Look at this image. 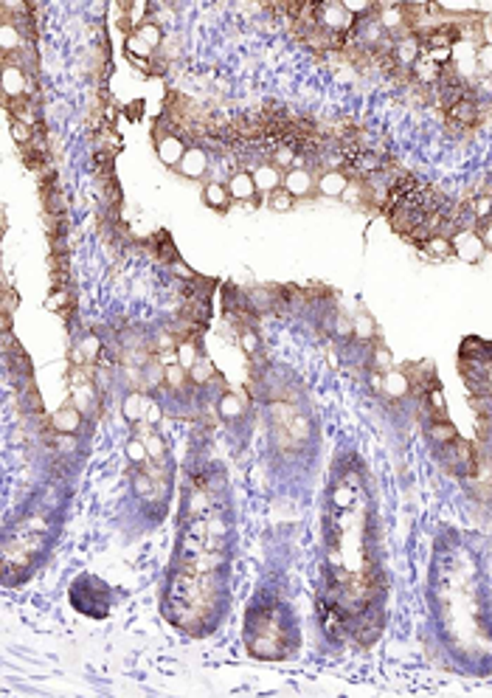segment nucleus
Wrapping results in <instances>:
<instances>
[{"mask_svg":"<svg viewBox=\"0 0 492 698\" xmlns=\"http://www.w3.org/2000/svg\"><path fill=\"white\" fill-rule=\"evenodd\" d=\"M439 451H442V462L450 473H456V476H476L479 473V454L467 440L456 437L453 442L442 445Z\"/></svg>","mask_w":492,"mask_h":698,"instance_id":"nucleus-1","label":"nucleus"},{"mask_svg":"<svg viewBox=\"0 0 492 698\" xmlns=\"http://www.w3.org/2000/svg\"><path fill=\"white\" fill-rule=\"evenodd\" d=\"M450 239H453V253H456L462 262L476 265V262H481L484 253H487V248H484V242H481V236H479V229H476V231H459V234H453Z\"/></svg>","mask_w":492,"mask_h":698,"instance_id":"nucleus-2","label":"nucleus"},{"mask_svg":"<svg viewBox=\"0 0 492 698\" xmlns=\"http://www.w3.org/2000/svg\"><path fill=\"white\" fill-rule=\"evenodd\" d=\"M315 183H318V172H313L310 166H293L290 172H284V189L298 200V197H307L315 192Z\"/></svg>","mask_w":492,"mask_h":698,"instance_id":"nucleus-3","label":"nucleus"},{"mask_svg":"<svg viewBox=\"0 0 492 698\" xmlns=\"http://www.w3.org/2000/svg\"><path fill=\"white\" fill-rule=\"evenodd\" d=\"M20 96H34V82L23 68L3 65V99H20Z\"/></svg>","mask_w":492,"mask_h":698,"instance_id":"nucleus-4","label":"nucleus"},{"mask_svg":"<svg viewBox=\"0 0 492 698\" xmlns=\"http://www.w3.org/2000/svg\"><path fill=\"white\" fill-rule=\"evenodd\" d=\"M208 166H211V158H208V150L206 147H189L186 150V156L183 160L177 163V172L183 175V178H191V180H200V178H206V172H208Z\"/></svg>","mask_w":492,"mask_h":698,"instance_id":"nucleus-5","label":"nucleus"},{"mask_svg":"<svg viewBox=\"0 0 492 698\" xmlns=\"http://www.w3.org/2000/svg\"><path fill=\"white\" fill-rule=\"evenodd\" d=\"M253 172V180H256V192H259V197L264 200L267 195H273L276 189H281V183H284V172L276 166V163H259L256 169H250Z\"/></svg>","mask_w":492,"mask_h":698,"instance_id":"nucleus-6","label":"nucleus"},{"mask_svg":"<svg viewBox=\"0 0 492 698\" xmlns=\"http://www.w3.org/2000/svg\"><path fill=\"white\" fill-rule=\"evenodd\" d=\"M228 183V192L234 200H240L242 206L250 200H259V192H256V180H253V172L250 169H234L231 178L225 180Z\"/></svg>","mask_w":492,"mask_h":698,"instance_id":"nucleus-7","label":"nucleus"},{"mask_svg":"<svg viewBox=\"0 0 492 698\" xmlns=\"http://www.w3.org/2000/svg\"><path fill=\"white\" fill-rule=\"evenodd\" d=\"M186 150H189V144L183 141L180 133H172V136H164V138L155 141V153L161 158V163H166L169 169H177V163L183 160Z\"/></svg>","mask_w":492,"mask_h":698,"instance_id":"nucleus-8","label":"nucleus"},{"mask_svg":"<svg viewBox=\"0 0 492 698\" xmlns=\"http://www.w3.org/2000/svg\"><path fill=\"white\" fill-rule=\"evenodd\" d=\"M479 113H481V104H479L473 96H464L462 102H456V104L447 110V121H450V127L464 130V127H470V124L479 121Z\"/></svg>","mask_w":492,"mask_h":698,"instance_id":"nucleus-9","label":"nucleus"},{"mask_svg":"<svg viewBox=\"0 0 492 698\" xmlns=\"http://www.w3.org/2000/svg\"><path fill=\"white\" fill-rule=\"evenodd\" d=\"M71 405H77L84 417H96L101 411V391L96 383H84V386L71 388Z\"/></svg>","mask_w":492,"mask_h":698,"instance_id":"nucleus-10","label":"nucleus"},{"mask_svg":"<svg viewBox=\"0 0 492 698\" xmlns=\"http://www.w3.org/2000/svg\"><path fill=\"white\" fill-rule=\"evenodd\" d=\"M150 400H152V394H147V391H127L124 400H121V414H124V420L133 422V425L144 422Z\"/></svg>","mask_w":492,"mask_h":698,"instance_id":"nucleus-11","label":"nucleus"},{"mask_svg":"<svg viewBox=\"0 0 492 698\" xmlns=\"http://www.w3.org/2000/svg\"><path fill=\"white\" fill-rule=\"evenodd\" d=\"M82 420L84 414L77 408V405H62L60 411H54L51 414V420H48V425L54 428V431H62V434H77L79 428H82Z\"/></svg>","mask_w":492,"mask_h":698,"instance_id":"nucleus-12","label":"nucleus"},{"mask_svg":"<svg viewBox=\"0 0 492 698\" xmlns=\"http://www.w3.org/2000/svg\"><path fill=\"white\" fill-rule=\"evenodd\" d=\"M346 189H349V175L343 169H327L318 175L315 192H321L324 197H343Z\"/></svg>","mask_w":492,"mask_h":698,"instance_id":"nucleus-13","label":"nucleus"},{"mask_svg":"<svg viewBox=\"0 0 492 698\" xmlns=\"http://www.w3.org/2000/svg\"><path fill=\"white\" fill-rule=\"evenodd\" d=\"M203 200H206L208 209L225 212V209L231 206L234 197H231V192H228V183H223V180H208L206 189H203Z\"/></svg>","mask_w":492,"mask_h":698,"instance_id":"nucleus-14","label":"nucleus"},{"mask_svg":"<svg viewBox=\"0 0 492 698\" xmlns=\"http://www.w3.org/2000/svg\"><path fill=\"white\" fill-rule=\"evenodd\" d=\"M439 77H442V68L439 65H433L425 54L413 62V68H410V79L416 82V84H422V87H433L436 82H439Z\"/></svg>","mask_w":492,"mask_h":698,"instance_id":"nucleus-15","label":"nucleus"},{"mask_svg":"<svg viewBox=\"0 0 492 698\" xmlns=\"http://www.w3.org/2000/svg\"><path fill=\"white\" fill-rule=\"evenodd\" d=\"M383 394L391 397V400H400V397L410 394V378L406 372H400V369L386 372L383 375Z\"/></svg>","mask_w":492,"mask_h":698,"instance_id":"nucleus-16","label":"nucleus"},{"mask_svg":"<svg viewBox=\"0 0 492 698\" xmlns=\"http://www.w3.org/2000/svg\"><path fill=\"white\" fill-rule=\"evenodd\" d=\"M217 414L223 420H240L245 414V400L237 391H223L217 397Z\"/></svg>","mask_w":492,"mask_h":698,"instance_id":"nucleus-17","label":"nucleus"},{"mask_svg":"<svg viewBox=\"0 0 492 698\" xmlns=\"http://www.w3.org/2000/svg\"><path fill=\"white\" fill-rule=\"evenodd\" d=\"M419 251H422L425 256H430V259H450V256H456V253H453V239L445 236V234H433Z\"/></svg>","mask_w":492,"mask_h":698,"instance_id":"nucleus-18","label":"nucleus"},{"mask_svg":"<svg viewBox=\"0 0 492 698\" xmlns=\"http://www.w3.org/2000/svg\"><path fill=\"white\" fill-rule=\"evenodd\" d=\"M456 437H459V431L453 428V422H450L447 417H445V420H430V425H427V440H430L436 448L453 442Z\"/></svg>","mask_w":492,"mask_h":698,"instance_id":"nucleus-19","label":"nucleus"},{"mask_svg":"<svg viewBox=\"0 0 492 698\" xmlns=\"http://www.w3.org/2000/svg\"><path fill=\"white\" fill-rule=\"evenodd\" d=\"M77 349L82 352L84 361H87L90 366H99V361H101V355H104V338H99L96 332H87L84 338H79Z\"/></svg>","mask_w":492,"mask_h":698,"instance_id":"nucleus-20","label":"nucleus"},{"mask_svg":"<svg viewBox=\"0 0 492 698\" xmlns=\"http://www.w3.org/2000/svg\"><path fill=\"white\" fill-rule=\"evenodd\" d=\"M200 358H203L200 338H180V341H177V364H180V366L191 369Z\"/></svg>","mask_w":492,"mask_h":698,"instance_id":"nucleus-21","label":"nucleus"},{"mask_svg":"<svg viewBox=\"0 0 492 698\" xmlns=\"http://www.w3.org/2000/svg\"><path fill=\"white\" fill-rule=\"evenodd\" d=\"M150 245L155 248V259L158 262H164V265H169V262H174L177 259V248H174V242H172V236H169V231H155L152 234V239H150Z\"/></svg>","mask_w":492,"mask_h":698,"instance_id":"nucleus-22","label":"nucleus"},{"mask_svg":"<svg viewBox=\"0 0 492 698\" xmlns=\"http://www.w3.org/2000/svg\"><path fill=\"white\" fill-rule=\"evenodd\" d=\"M189 378H191V386L194 388H203V386H208L211 381H217V366L203 355L191 369H189Z\"/></svg>","mask_w":492,"mask_h":698,"instance_id":"nucleus-23","label":"nucleus"},{"mask_svg":"<svg viewBox=\"0 0 492 698\" xmlns=\"http://www.w3.org/2000/svg\"><path fill=\"white\" fill-rule=\"evenodd\" d=\"M189 386H191V378H189L186 366H180V364L166 366V383L161 388H169L172 394H180V391H189Z\"/></svg>","mask_w":492,"mask_h":698,"instance_id":"nucleus-24","label":"nucleus"},{"mask_svg":"<svg viewBox=\"0 0 492 698\" xmlns=\"http://www.w3.org/2000/svg\"><path fill=\"white\" fill-rule=\"evenodd\" d=\"M124 48H127V57L130 60H135V62H152V57L158 54L155 48H150L135 31L133 34H127V40H124Z\"/></svg>","mask_w":492,"mask_h":698,"instance_id":"nucleus-25","label":"nucleus"},{"mask_svg":"<svg viewBox=\"0 0 492 698\" xmlns=\"http://www.w3.org/2000/svg\"><path fill=\"white\" fill-rule=\"evenodd\" d=\"M0 45H3V54H17L26 45V37L14 23H3L0 26Z\"/></svg>","mask_w":492,"mask_h":698,"instance_id":"nucleus-26","label":"nucleus"},{"mask_svg":"<svg viewBox=\"0 0 492 698\" xmlns=\"http://www.w3.org/2000/svg\"><path fill=\"white\" fill-rule=\"evenodd\" d=\"M352 321H354L352 338H357L360 344H374V338H377V324H374V318L363 312V315H354Z\"/></svg>","mask_w":492,"mask_h":698,"instance_id":"nucleus-27","label":"nucleus"},{"mask_svg":"<svg viewBox=\"0 0 492 698\" xmlns=\"http://www.w3.org/2000/svg\"><path fill=\"white\" fill-rule=\"evenodd\" d=\"M369 369L371 372H380V375H386V372L394 369V358H391V352H388L386 344H380V341L371 344V366Z\"/></svg>","mask_w":492,"mask_h":698,"instance_id":"nucleus-28","label":"nucleus"},{"mask_svg":"<svg viewBox=\"0 0 492 698\" xmlns=\"http://www.w3.org/2000/svg\"><path fill=\"white\" fill-rule=\"evenodd\" d=\"M270 163H276L281 172H290L293 166H301V163H298V150L290 147V144H279V147L273 150V156H270Z\"/></svg>","mask_w":492,"mask_h":698,"instance_id":"nucleus-29","label":"nucleus"},{"mask_svg":"<svg viewBox=\"0 0 492 698\" xmlns=\"http://www.w3.org/2000/svg\"><path fill=\"white\" fill-rule=\"evenodd\" d=\"M150 48H155V51H161V45H164V31H161V23H155L152 17L147 20V23H141L138 26V31H135Z\"/></svg>","mask_w":492,"mask_h":698,"instance_id":"nucleus-30","label":"nucleus"},{"mask_svg":"<svg viewBox=\"0 0 492 698\" xmlns=\"http://www.w3.org/2000/svg\"><path fill=\"white\" fill-rule=\"evenodd\" d=\"M287 431H290V437H293V442H296V445H304V442L310 440V434H313V425H310L307 414L296 411V414H293V420H290V425H287Z\"/></svg>","mask_w":492,"mask_h":698,"instance_id":"nucleus-31","label":"nucleus"},{"mask_svg":"<svg viewBox=\"0 0 492 698\" xmlns=\"http://www.w3.org/2000/svg\"><path fill=\"white\" fill-rule=\"evenodd\" d=\"M470 209H473V214H476L479 226H481V223H490V220H492V192H481V195H476V197L470 200Z\"/></svg>","mask_w":492,"mask_h":698,"instance_id":"nucleus-32","label":"nucleus"},{"mask_svg":"<svg viewBox=\"0 0 492 698\" xmlns=\"http://www.w3.org/2000/svg\"><path fill=\"white\" fill-rule=\"evenodd\" d=\"M264 203H267L273 212H290V209L296 206V197H293V195H290V192L281 186V189H276L273 195H267V197H264Z\"/></svg>","mask_w":492,"mask_h":698,"instance_id":"nucleus-33","label":"nucleus"},{"mask_svg":"<svg viewBox=\"0 0 492 698\" xmlns=\"http://www.w3.org/2000/svg\"><path fill=\"white\" fill-rule=\"evenodd\" d=\"M127 457H130V462H133V465H147V462H150L147 442H144L141 437H133V440L127 442Z\"/></svg>","mask_w":492,"mask_h":698,"instance_id":"nucleus-34","label":"nucleus"},{"mask_svg":"<svg viewBox=\"0 0 492 698\" xmlns=\"http://www.w3.org/2000/svg\"><path fill=\"white\" fill-rule=\"evenodd\" d=\"M133 490H135V496H141V498H150V496H152V490H155V479L150 476V470H138V473H133Z\"/></svg>","mask_w":492,"mask_h":698,"instance_id":"nucleus-35","label":"nucleus"},{"mask_svg":"<svg viewBox=\"0 0 492 698\" xmlns=\"http://www.w3.org/2000/svg\"><path fill=\"white\" fill-rule=\"evenodd\" d=\"M9 124H11V138H14L20 147H28V144L37 138V130H34V127H28V124H23V121H14V119H9Z\"/></svg>","mask_w":492,"mask_h":698,"instance_id":"nucleus-36","label":"nucleus"},{"mask_svg":"<svg viewBox=\"0 0 492 698\" xmlns=\"http://www.w3.org/2000/svg\"><path fill=\"white\" fill-rule=\"evenodd\" d=\"M332 504L340 507V510H349V507L354 504V487H349L346 481H340V484L335 487V493H332Z\"/></svg>","mask_w":492,"mask_h":698,"instance_id":"nucleus-37","label":"nucleus"},{"mask_svg":"<svg viewBox=\"0 0 492 698\" xmlns=\"http://www.w3.org/2000/svg\"><path fill=\"white\" fill-rule=\"evenodd\" d=\"M237 335H240V347L245 349L247 355H256V349H259V335H256V329H253V327H245V329H240Z\"/></svg>","mask_w":492,"mask_h":698,"instance_id":"nucleus-38","label":"nucleus"},{"mask_svg":"<svg viewBox=\"0 0 492 698\" xmlns=\"http://www.w3.org/2000/svg\"><path fill=\"white\" fill-rule=\"evenodd\" d=\"M425 57H427L433 65L445 68V65L453 62V48H430V51H425Z\"/></svg>","mask_w":492,"mask_h":698,"instance_id":"nucleus-39","label":"nucleus"},{"mask_svg":"<svg viewBox=\"0 0 492 698\" xmlns=\"http://www.w3.org/2000/svg\"><path fill=\"white\" fill-rule=\"evenodd\" d=\"M169 271H172V273H174L180 282H194V279H197V273H194V271H191V268H189V265H186L180 256H177L174 262H169Z\"/></svg>","mask_w":492,"mask_h":698,"instance_id":"nucleus-40","label":"nucleus"},{"mask_svg":"<svg viewBox=\"0 0 492 698\" xmlns=\"http://www.w3.org/2000/svg\"><path fill=\"white\" fill-rule=\"evenodd\" d=\"M479 74L481 77H492V43H484L479 48Z\"/></svg>","mask_w":492,"mask_h":698,"instance_id":"nucleus-41","label":"nucleus"},{"mask_svg":"<svg viewBox=\"0 0 492 698\" xmlns=\"http://www.w3.org/2000/svg\"><path fill=\"white\" fill-rule=\"evenodd\" d=\"M68 302H71V293H68L65 288H60V290H54V296L45 302V307H48V310L65 312V310H68Z\"/></svg>","mask_w":492,"mask_h":698,"instance_id":"nucleus-42","label":"nucleus"},{"mask_svg":"<svg viewBox=\"0 0 492 698\" xmlns=\"http://www.w3.org/2000/svg\"><path fill=\"white\" fill-rule=\"evenodd\" d=\"M161 417H164V405H161V400H150V405H147V417H144V422H150V425H158L161 422Z\"/></svg>","mask_w":492,"mask_h":698,"instance_id":"nucleus-43","label":"nucleus"},{"mask_svg":"<svg viewBox=\"0 0 492 698\" xmlns=\"http://www.w3.org/2000/svg\"><path fill=\"white\" fill-rule=\"evenodd\" d=\"M23 530H28V533H43V530H45V518H43V516H31V518L23 521Z\"/></svg>","mask_w":492,"mask_h":698,"instance_id":"nucleus-44","label":"nucleus"},{"mask_svg":"<svg viewBox=\"0 0 492 698\" xmlns=\"http://www.w3.org/2000/svg\"><path fill=\"white\" fill-rule=\"evenodd\" d=\"M14 310H17V293L14 290H3V312H11L14 315Z\"/></svg>","mask_w":492,"mask_h":698,"instance_id":"nucleus-45","label":"nucleus"},{"mask_svg":"<svg viewBox=\"0 0 492 698\" xmlns=\"http://www.w3.org/2000/svg\"><path fill=\"white\" fill-rule=\"evenodd\" d=\"M479 236H481L484 248L492 251V226H490V223H481V226H479Z\"/></svg>","mask_w":492,"mask_h":698,"instance_id":"nucleus-46","label":"nucleus"},{"mask_svg":"<svg viewBox=\"0 0 492 698\" xmlns=\"http://www.w3.org/2000/svg\"><path fill=\"white\" fill-rule=\"evenodd\" d=\"M3 332H11V312H3Z\"/></svg>","mask_w":492,"mask_h":698,"instance_id":"nucleus-47","label":"nucleus"},{"mask_svg":"<svg viewBox=\"0 0 492 698\" xmlns=\"http://www.w3.org/2000/svg\"><path fill=\"white\" fill-rule=\"evenodd\" d=\"M101 11H104V3H93L90 6V14H101Z\"/></svg>","mask_w":492,"mask_h":698,"instance_id":"nucleus-48","label":"nucleus"},{"mask_svg":"<svg viewBox=\"0 0 492 698\" xmlns=\"http://www.w3.org/2000/svg\"><path fill=\"white\" fill-rule=\"evenodd\" d=\"M490 226H492V220H490Z\"/></svg>","mask_w":492,"mask_h":698,"instance_id":"nucleus-49","label":"nucleus"}]
</instances>
